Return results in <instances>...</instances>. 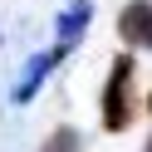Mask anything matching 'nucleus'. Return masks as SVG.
<instances>
[{"mask_svg":"<svg viewBox=\"0 0 152 152\" xmlns=\"http://www.w3.org/2000/svg\"><path fill=\"white\" fill-rule=\"evenodd\" d=\"M88 20H93V0H69V10L59 15V44L64 49L79 44V34L88 30Z\"/></svg>","mask_w":152,"mask_h":152,"instance_id":"nucleus-4","label":"nucleus"},{"mask_svg":"<svg viewBox=\"0 0 152 152\" xmlns=\"http://www.w3.org/2000/svg\"><path fill=\"white\" fill-rule=\"evenodd\" d=\"M118 39L128 49H152V0H128L118 10Z\"/></svg>","mask_w":152,"mask_h":152,"instance_id":"nucleus-2","label":"nucleus"},{"mask_svg":"<svg viewBox=\"0 0 152 152\" xmlns=\"http://www.w3.org/2000/svg\"><path fill=\"white\" fill-rule=\"evenodd\" d=\"M128 123H132V59L118 54L108 69V83H103V128L128 132Z\"/></svg>","mask_w":152,"mask_h":152,"instance_id":"nucleus-1","label":"nucleus"},{"mask_svg":"<svg viewBox=\"0 0 152 152\" xmlns=\"http://www.w3.org/2000/svg\"><path fill=\"white\" fill-rule=\"evenodd\" d=\"M39 152H83V142H79V132H74V128H54L49 142H44Z\"/></svg>","mask_w":152,"mask_h":152,"instance_id":"nucleus-5","label":"nucleus"},{"mask_svg":"<svg viewBox=\"0 0 152 152\" xmlns=\"http://www.w3.org/2000/svg\"><path fill=\"white\" fill-rule=\"evenodd\" d=\"M147 108H152V98H147Z\"/></svg>","mask_w":152,"mask_h":152,"instance_id":"nucleus-7","label":"nucleus"},{"mask_svg":"<svg viewBox=\"0 0 152 152\" xmlns=\"http://www.w3.org/2000/svg\"><path fill=\"white\" fill-rule=\"evenodd\" d=\"M64 54H69L64 44H54V49L34 54V59L25 64V74H20V83H15V93H10V98H15V103H30L34 93H39V83H44V79H49V74H54V69L64 64Z\"/></svg>","mask_w":152,"mask_h":152,"instance_id":"nucleus-3","label":"nucleus"},{"mask_svg":"<svg viewBox=\"0 0 152 152\" xmlns=\"http://www.w3.org/2000/svg\"><path fill=\"white\" fill-rule=\"evenodd\" d=\"M142 152H152V137H147V147H142Z\"/></svg>","mask_w":152,"mask_h":152,"instance_id":"nucleus-6","label":"nucleus"}]
</instances>
